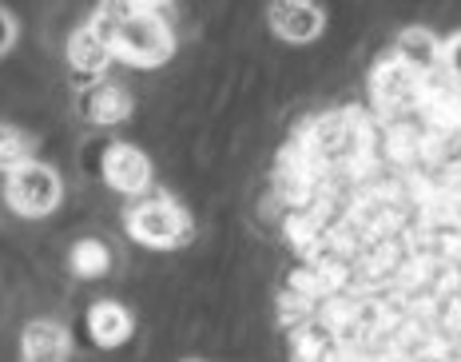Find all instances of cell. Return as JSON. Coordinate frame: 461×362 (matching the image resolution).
I'll use <instances>...</instances> for the list:
<instances>
[{
    "label": "cell",
    "mask_w": 461,
    "mask_h": 362,
    "mask_svg": "<svg viewBox=\"0 0 461 362\" xmlns=\"http://www.w3.org/2000/svg\"><path fill=\"white\" fill-rule=\"evenodd\" d=\"M112 49H115V60L131 64V68H159L176 52V36H171L167 21H159L151 8H136L112 32Z\"/></svg>",
    "instance_id": "cell-1"
},
{
    "label": "cell",
    "mask_w": 461,
    "mask_h": 362,
    "mask_svg": "<svg viewBox=\"0 0 461 362\" xmlns=\"http://www.w3.org/2000/svg\"><path fill=\"white\" fill-rule=\"evenodd\" d=\"M128 235L151 251H171L191 240V215L171 195L140 199L128 212Z\"/></svg>",
    "instance_id": "cell-2"
},
{
    "label": "cell",
    "mask_w": 461,
    "mask_h": 362,
    "mask_svg": "<svg viewBox=\"0 0 461 362\" xmlns=\"http://www.w3.org/2000/svg\"><path fill=\"white\" fill-rule=\"evenodd\" d=\"M60 195H64L60 176L41 159H28V164L13 167L5 176V204L24 219H44L48 212H56Z\"/></svg>",
    "instance_id": "cell-3"
},
{
    "label": "cell",
    "mask_w": 461,
    "mask_h": 362,
    "mask_svg": "<svg viewBox=\"0 0 461 362\" xmlns=\"http://www.w3.org/2000/svg\"><path fill=\"white\" fill-rule=\"evenodd\" d=\"M100 171H104V184L120 195H140L151 184V159L131 144H112L100 159Z\"/></svg>",
    "instance_id": "cell-4"
},
{
    "label": "cell",
    "mask_w": 461,
    "mask_h": 362,
    "mask_svg": "<svg viewBox=\"0 0 461 362\" xmlns=\"http://www.w3.org/2000/svg\"><path fill=\"white\" fill-rule=\"evenodd\" d=\"M267 16H271V32L291 44H311L326 28V16L314 0H275Z\"/></svg>",
    "instance_id": "cell-5"
},
{
    "label": "cell",
    "mask_w": 461,
    "mask_h": 362,
    "mask_svg": "<svg viewBox=\"0 0 461 362\" xmlns=\"http://www.w3.org/2000/svg\"><path fill=\"white\" fill-rule=\"evenodd\" d=\"M115 60V49H112V36L104 32L95 21L88 24H80L76 32L68 36V64L80 76H104L108 72V64Z\"/></svg>",
    "instance_id": "cell-6"
},
{
    "label": "cell",
    "mask_w": 461,
    "mask_h": 362,
    "mask_svg": "<svg viewBox=\"0 0 461 362\" xmlns=\"http://www.w3.org/2000/svg\"><path fill=\"white\" fill-rule=\"evenodd\" d=\"M80 108L92 123L108 128V123H123L131 116V96L120 88V84H95V88H88L80 96Z\"/></svg>",
    "instance_id": "cell-7"
},
{
    "label": "cell",
    "mask_w": 461,
    "mask_h": 362,
    "mask_svg": "<svg viewBox=\"0 0 461 362\" xmlns=\"http://www.w3.org/2000/svg\"><path fill=\"white\" fill-rule=\"evenodd\" d=\"M21 355L32 358V362H52V358H64L68 355V330L52 319H36L24 327L21 335Z\"/></svg>",
    "instance_id": "cell-8"
},
{
    "label": "cell",
    "mask_w": 461,
    "mask_h": 362,
    "mask_svg": "<svg viewBox=\"0 0 461 362\" xmlns=\"http://www.w3.org/2000/svg\"><path fill=\"white\" fill-rule=\"evenodd\" d=\"M131 314L128 307H120V303H112V299H100L95 307L88 311V330H92V339L100 342V347H123V342L131 339Z\"/></svg>",
    "instance_id": "cell-9"
},
{
    "label": "cell",
    "mask_w": 461,
    "mask_h": 362,
    "mask_svg": "<svg viewBox=\"0 0 461 362\" xmlns=\"http://www.w3.org/2000/svg\"><path fill=\"white\" fill-rule=\"evenodd\" d=\"M393 56H398L402 64H410L418 76H426V72L441 68V41L429 32V28L414 24V28H406V32L398 36V49H393Z\"/></svg>",
    "instance_id": "cell-10"
},
{
    "label": "cell",
    "mask_w": 461,
    "mask_h": 362,
    "mask_svg": "<svg viewBox=\"0 0 461 362\" xmlns=\"http://www.w3.org/2000/svg\"><path fill=\"white\" fill-rule=\"evenodd\" d=\"M418 80V72L410 68V64H402L398 56L393 60H386L378 72L370 76V84H374V96H378L382 104H402V100H410V84Z\"/></svg>",
    "instance_id": "cell-11"
},
{
    "label": "cell",
    "mask_w": 461,
    "mask_h": 362,
    "mask_svg": "<svg viewBox=\"0 0 461 362\" xmlns=\"http://www.w3.org/2000/svg\"><path fill=\"white\" fill-rule=\"evenodd\" d=\"M68 267L76 279H104L112 271V251L104 240H80L68 251Z\"/></svg>",
    "instance_id": "cell-12"
},
{
    "label": "cell",
    "mask_w": 461,
    "mask_h": 362,
    "mask_svg": "<svg viewBox=\"0 0 461 362\" xmlns=\"http://www.w3.org/2000/svg\"><path fill=\"white\" fill-rule=\"evenodd\" d=\"M32 159V136L21 131L16 123H0V171H13Z\"/></svg>",
    "instance_id": "cell-13"
},
{
    "label": "cell",
    "mask_w": 461,
    "mask_h": 362,
    "mask_svg": "<svg viewBox=\"0 0 461 362\" xmlns=\"http://www.w3.org/2000/svg\"><path fill=\"white\" fill-rule=\"evenodd\" d=\"M441 68L461 84V32H454L446 44H441Z\"/></svg>",
    "instance_id": "cell-14"
},
{
    "label": "cell",
    "mask_w": 461,
    "mask_h": 362,
    "mask_svg": "<svg viewBox=\"0 0 461 362\" xmlns=\"http://www.w3.org/2000/svg\"><path fill=\"white\" fill-rule=\"evenodd\" d=\"M13 44H16V21L8 8H0V56L13 49Z\"/></svg>",
    "instance_id": "cell-15"
},
{
    "label": "cell",
    "mask_w": 461,
    "mask_h": 362,
    "mask_svg": "<svg viewBox=\"0 0 461 362\" xmlns=\"http://www.w3.org/2000/svg\"><path fill=\"white\" fill-rule=\"evenodd\" d=\"M136 5H140V8H151V13H159V8L171 5V0H136Z\"/></svg>",
    "instance_id": "cell-16"
}]
</instances>
